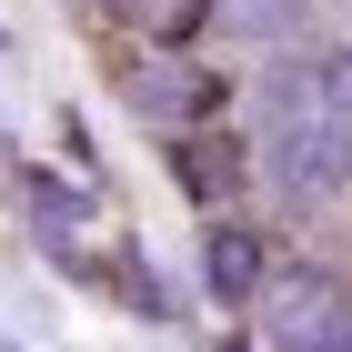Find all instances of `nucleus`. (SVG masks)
<instances>
[{
	"mask_svg": "<svg viewBox=\"0 0 352 352\" xmlns=\"http://www.w3.org/2000/svg\"><path fill=\"white\" fill-rule=\"evenodd\" d=\"M252 162H262V182L282 191V201H302V212L342 201L352 141L312 111V71H272V121H262V141H252Z\"/></svg>",
	"mask_w": 352,
	"mask_h": 352,
	"instance_id": "1",
	"label": "nucleus"
},
{
	"mask_svg": "<svg viewBox=\"0 0 352 352\" xmlns=\"http://www.w3.org/2000/svg\"><path fill=\"white\" fill-rule=\"evenodd\" d=\"M262 342L272 352H352V282L322 262H292V272H262Z\"/></svg>",
	"mask_w": 352,
	"mask_h": 352,
	"instance_id": "2",
	"label": "nucleus"
},
{
	"mask_svg": "<svg viewBox=\"0 0 352 352\" xmlns=\"http://www.w3.org/2000/svg\"><path fill=\"white\" fill-rule=\"evenodd\" d=\"M121 111H131V121H151V131H191V121H201V101H212V91H201V71H191V51H171V41H141L131 60H121Z\"/></svg>",
	"mask_w": 352,
	"mask_h": 352,
	"instance_id": "3",
	"label": "nucleus"
},
{
	"mask_svg": "<svg viewBox=\"0 0 352 352\" xmlns=\"http://www.w3.org/2000/svg\"><path fill=\"white\" fill-rule=\"evenodd\" d=\"M171 151H182V182L201 191V201H232L252 171V141L242 131H212V121H191V131H171Z\"/></svg>",
	"mask_w": 352,
	"mask_h": 352,
	"instance_id": "4",
	"label": "nucleus"
},
{
	"mask_svg": "<svg viewBox=\"0 0 352 352\" xmlns=\"http://www.w3.org/2000/svg\"><path fill=\"white\" fill-rule=\"evenodd\" d=\"M262 272H272L262 232H242V221H212V232H201V282H212L221 302H252V292H262Z\"/></svg>",
	"mask_w": 352,
	"mask_h": 352,
	"instance_id": "5",
	"label": "nucleus"
},
{
	"mask_svg": "<svg viewBox=\"0 0 352 352\" xmlns=\"http://www.w3.org/2000/svg\"><path fill=\"white\" fill-rule=\"evenodd\" d=\"M121 10H131V30H141V41H171V51H182L191 30L212 21V0H121Z\"/></svg>",
	"mask_w": 352,
	"mask_h": 352,
	"instance_id": "6",
	"label": "nucleus"
},
{
	"mask_svg": "<svg viewBox=\"0 0 352 352\" xmlns=\"http://www.w3.org/2000/svg\"><path fill=\"white\" fill-rule=\"evenodd\" d=\"M312 111L352 141V51H322V60H312Z\"/></svg>",
	"mask_w": 352,
	"mask_h": 352,
	"instance_id": "7",
	"label": "nucleus"
},
{
	"mask_svg": "<svg viewBox=\"0 0 352 352\" xmlns=\"http://www.w3.org/2000/svg\"><path fill=\"white\" fill-rule=\"evenodd\" d=\"M262 41H302V21H312V0H232Z\"/></svg>",
	"mask_w": 352,
	"mask_h": 352,
	"instance_id": "8",
	"label": "nucleus"
}]
</instances>
